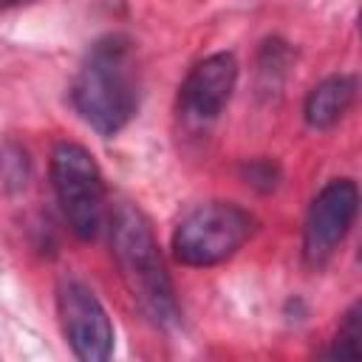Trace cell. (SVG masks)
Here are the masks:
<instances>
[{"mask_svg":"<svg viewBox=\"0 0 362 362\" xmlns=\"http://www.w3.org/2000/svg\"><path fill=\"white\" fill-rule=\"evenodd\" d=\"M74 110L99 136H116L139 107L133 42L122 34L96 40L71 82Z\"/></svg>","mask_w":362,"mask_h":362,"instance_id":"6da1fadb","label":"cell"},{"mask_svg":"<svg viewBox=\"0 0 362 362\" xmlns=\"http://www.w3.org/2000/svg\"><path fill=\"white\" fill-rule=\"evenodd\" d=\"M110 249L122 272V280L133 294L136 305L141 308V314L158 328L175 325L178 303H175L173 280L158 252L153 226L136 204L116 206L110 218Z\"/></svg>","mask_w":362,"mask_h":362,"instance_id":"7a4b0ae2","label":"cell"},{"mask_svg":"<svg viewBox=\"0 0 362 362\" xmlns=\"http://www.w3.org/2000/svg\"><path fill=\"white\" fill-rule=\"evenodd\" d=\"M51 187L79 240H93L105 226L107 192L93 153L76 141H59L51 153Z\"/></svg>","mask_w":362,"mask_h":362,"instance_id":"3957f363","label":"cell"},{"mask_svg":"<svg viewBox=\"0 0 362 362\" xmlns=\"http://www.w3.org/2000/svg\"><path fill=\"white\" fill-rule=\"evenodd\" d=\"M255 218L232 201H206L192 206L173 232L178 263L206 269L229 260L252 235Z\"/></svg>","mask_w":362,"mask_h":362,"instance_id":"277c9868","label":"cell"},{"mask_svg":"<svg viewBox=\"0 0 362 362\" xmlns=\"http://www.w3.org/2000/svg\"><path fill=\"white\" fill-rule=\"evenodd\" d=\"M359 209V192L351 178L328 181L311 201L303 223V263L322 272L345 240Z\"/></svg>","mask_w":362,"mask_h":362,"instance_id":"5b68a950","label":"cell"},{"mask_svg":"<svg viewBox=\"0 0 362 362\" xmlns=\"http://www.w3.org/2000/svg\"><path fill=\"white\" fill-rule=\"evenodd\" d=\"M57 314L62 334L82 362H105L113 354V322L99 297L82 280H62L57 288Z\"/></svg>","mask_w":362,"mask_h":362,"instance_id":"8992f818","label":"cell"},{"mask_svg":"<svg viewBox=\"0 0 362 362\" xmlns=\"http://www.w3.org/2000/svg\"><path fill=\"white\" fill-rule=\"evenodd\" d=\"M238 85V59L229 51H218L204 57L201 62L192 65L187 74L181 90H178V105L181 113L189 122H212L223 113L229 105L232 93Z\"/></svg>","mask_w":362,"mask_h":362,"instance_id":"52a82bcc","label":"cell"},{"mask_svg":"<svg viewBox=\"0 0 362 362\" xmlns=\"http://www.w3.org/2000/svg\"><path fill=\"white\" fill-rule=\"evenodd\" d=\"M354 99H356V79L351 74L325 76L305 96L303 119L314 130H328V127H334L351 110Z\"/></svg>","mask_w":362,"mask_h":362,"instance_id":"ba28073f","label":"cell"},{"mask_svg":"<svg viewBox=\"0 0 362 362\" xmlns=\"http://www.w3.org/2000/svg\"><path fill=\"white\" fill-rule=\"evenodd\" d=\"M0 178L3 187L8 189H20L28 181V156L23 147L17 144H3L0 147Z\"/></svg>","mask_w":362,"mask_h":362,"instance_id":"9c48e42d","label":"cell"},{"mask_svg":"<svg viewBox=\"0 0 362 362\" xmlns=\"http://www.w3.org/2000/svg\"><path fill=\"white\" fill-rule=\"evenodd\" d=\"M328 356H348V359H356L359 356V303H354L337 331V339L328 351Z\"/></svg>","mask_w":362,"mask_h":362,"instance_id":"30bf717a","label":"cell"},{"mask_svg":"<svg viewBox=\"0 0 362 362\" xmlns=\"http://www.w3.org/2000/svg\"><path fill=\"white\" fill-rule=\"evenodd\" d=\"M246 184H252V187H257L263 192L274 189V184H277V167L272 161H263V158L246 164Z\"/></svg>","mask_w":362,"mask_h":362,"instance_id":"8fae6325","label":"cell"},{"mask_svg":"<svg viewBox=\"0 0 362 362\" xmlns=\"http://www.w3.org/2000/svg\"><path fill=\"white\" fill-rule=\"evenodd\" d=\"M6 3H20V0H0V6H6Z\"/></svg>","mask_w":362,"mask_h":362,"instance_id":"7c38bea8","label":"cell"}]
</instances>
